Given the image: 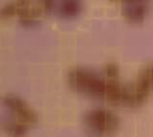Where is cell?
I'll return each mask as SVG.
<instances>
[{
	"instance_id": "2",
	"label": "cell",
	"mask_w": 153,
	"mask_h": 137,
	"mask_svg": "<svg viewBox=\"0 0 153 137\" xmlns=\"http://www.w3.org/2000/svg\"><path fill=\"white\" fill-rule=\"evenodd\" d=\"M2 129L11 137H23L37 123L35 110L19 95L5 94L2 96Z\"/></svg>"
},
{
	"instance_id": "3",
	"label": "cell",
	"mask_w": 153,
	"mask_h": 137,
	"mask_svg": "<svg viewBox=\"0 0 153 137\" xmlns=\"http://www.w3.org/2000/svg\"><path fill=\"white\" fill-rule=\"evenodd\" d=\"M51 0H11L1 8L4 19L16 18L23 25H35L50 13Z\"/></svg>"
},
{
	"instance_id": "5",
	"label": "cell",
	"mask_w": 153,
	"mask_h": 137,
	"mask_svg": "<svg viewBox=\"0 0 153 137\" xmlns=\"http://www.w3.org/2000/svg\"><path fill=\"white\" fill-rule=\"evenodd\" d=\"M127 106L137 107L142 105L153 93V62L143 64L136 73L131 83H127Z\"/></svg>"
},
{
	"instance_id": "6",
	"label": "cell",
	"mask_w": 153,
	"mask_h": 137,
	"mask_svg": "<svg viewBox=\"0 0 153 137\" xmlns=\"http://www.w3.org/2000/svg\"><path fill=\"white\" fill-rule=\"evenodd\" d=\"M121 2V10L123 18L131 24H136L143 20L147 14L151 0H118Z\"/></svg>"
},
{
	"instance_id": "8",
	"label": "cell",
	"mask_w": 153,
	"mask_h": 137,
	"mask_svg": "<svg viewBox=\"0 0 153 137\" xmlns=\"http://www.w3.org/2000/svg\"><path fill=\"white\" fill-rule=\"evenodd\" d=\"M115 1H118V0H115Z\"/></svg>"
},
{
	"instance_id": "4",
	"label": "cell",
	"mask_w": 153,
	"mask_h": 137,
	"mask_svg": "<svg viewBox=\"0 0 153 137\" xmlns=\"http://www.w3.org/2000/svg\"><path fill=\"white\" fill-rule=\"evenodd\" d=\"M82 129L87 137H112L120 129V117L105 107H93L84 112Z\"/></svg>"
},
{
	"instance_id": "7",
	"label": "cell",
	"mask_w": 153,
	"mask_h": 137,
	"mask_svg": "<svg viewBox=\"0 0 153 137\" xmlns=\"http://www.w3.org/2000/svg\"><path fill=\"white\" fill-rule=\"evenodd\" d=\"M82 6V0H51L50 13L59 18L71 19L80 14Z\"/></svg>"
},
{
	"instance_id": "1",
	"label": "cell",
	"mask_w": 153,
	"mask_h": 137,
	"mask_svg": "<svg viewBox=\"0 0 153 137\" xmlns=\"http://www.w3.org/2000/svg\"><path fill=\"white\" fill-rule=\"evenodd\" d=\"M67 85L69 88L85 98L106 101L111 105H127L128 87L120 77L108 76L100 71L85 67L74 66L67 71Z\"/></svg>"
}]
</instances>
